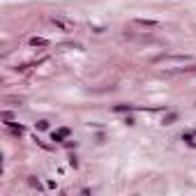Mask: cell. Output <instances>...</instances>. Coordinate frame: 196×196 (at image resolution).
Instances as JSON below:
<instances>
[{"label": "cell", "mask_w": 196, "mask_h": 196, "mask_svg": "<svg viewBox=\"0 0 196 196\" xmlns=\"http://www.w3.org/2000/svg\"><path fill=\"white\" fill-rule=\"evenodd\" d=\"M32 44H35V46H46V42H44V39H37V37H35V39H32Z\"/></svg>", "instance_id": "cell-3"}, {"label": "cell", "mask_w": 196, "mask_h": 196, "mask_svg": "<svg viewBox=\"0 0 196 196\" xmlns=\"http://www.w3.org/2000/svg\"><path fill=\"white\" fill-rule=\"evenodd\" d=\"M53 26L60 28V30H65V32H69V30H74V21L63 18V16H53Z\"/></svg>", "instance_id": "cell-1"}, {"label": "cell", "mask_w": 196, "mask_h": 196, "mask_svg": "<svg viewBox=\"0 0 196 196\" xmlns=\"http://www.w3.org/2000/svg\"><path fill=\"white\" fill-rule=\"evenodd\" d=\"M67 134H69V129H60L58 134H53V141H63V139L67 136Z\"/></svg>", "instance_id": "cell-2"}]
</instances>
